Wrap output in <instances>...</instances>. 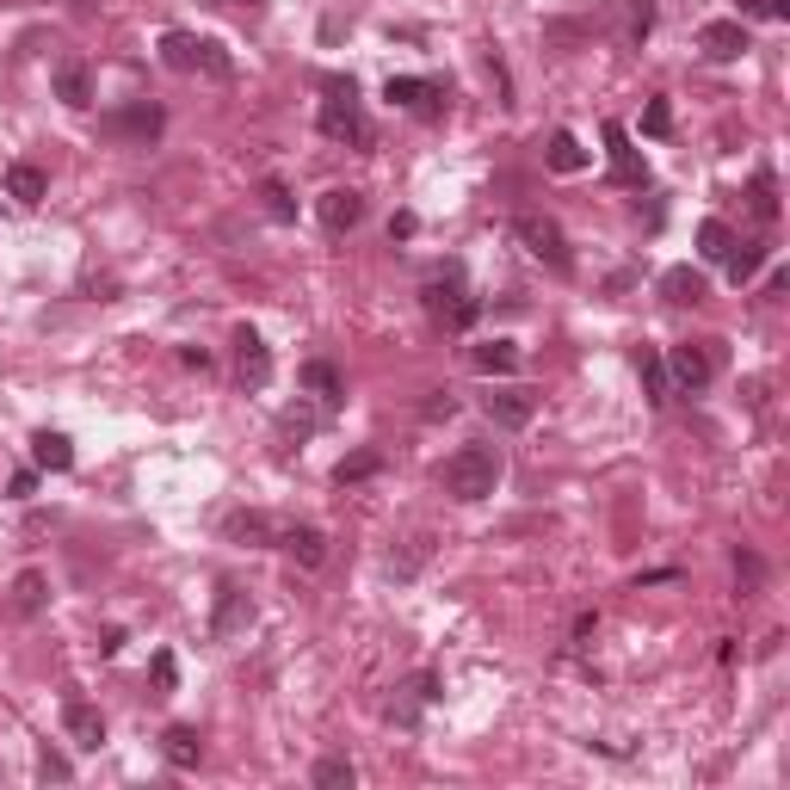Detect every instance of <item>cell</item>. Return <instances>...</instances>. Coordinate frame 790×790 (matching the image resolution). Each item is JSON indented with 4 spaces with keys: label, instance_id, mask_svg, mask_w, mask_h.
Returning a JSON list of instances; mask_svg holds the SVG:
<instances>
[{
    "label": "cell",
    "instance_id": "cell-4",
    "mask_svg": "<svg viewBox=\"0 0 790 790\" xmlns=\"http://www.w3.org/2000/svg\"><path fill=\"white\" fill-rule=\"evenodd\" d=\"M421 303H426V315H432V322H439V328H451V334L476 328V315H482V303H476V297H469V290H463L457 266H444V278H426Z\"/></svg>",
    "mask_w": 790,
    "mask_h": 790
},
{
    "label": "cell",
    "instance_id": "cell-39",
    "mask_svg": "<svg viewBox=\"0 0 790 790\" xmlns=\"http://www.w3.org/2000/svg\"><path fill=\"white\" fill-rule=\"evenodd\" d=\"M174 686H179V661L167 649H154V698H167Z\"/></svg>",
    "mask_w": 790,
    "mask_h": 790
},
{
    "label": "cell",
    "instance_id": "cell-41",
    "mask_svg": "<svg viewBox=\"0 0 790 790\" xmlns=\"http://www.w3.org/2000/svg\"><path fill=\"white\" fill-rule=\"evenodd\" d=\"M735 575H741V587H748V593H753V587H760V580H766V562H760V556H748V550H741V556H735Z\"/></svg>",
    "mask_w": 790,
    "mask_h": 790
},
{
    "label": "cell",
    "instance_id": "cell-24",
    "mask_svg": "<svg viewBox=\"0 0 790 790\" xmlns=\"http://www.w3.org/2000/svg\"><path fill=\"white\" fill-rule=\"evenodd\" d=\"M637 371H642V389H649V402L667 407L674 402V384H667V359L655 347H637Z\"/></svg>",
    "mask_w": 790,
    "mask_h": 790
},
{
    "label": "cell",
    "instance_id": "cell-23",
    "mask_svg": "<svg viewBox=\"0 0 790 790\" xmlns=\"http://www.w3.org/2000/svg\"><path fill=\"white\" fill-rule=\"evenodd\" d=\"M661 297H667L674 309H686V303H704L711 285H704V272H692V266H667L661 272Z\"/></svg>",
    "mask_w": 790,
    "mask_h": 790
},
{
    "label": "cell",
    "instance_id": "cell-37",
    "mask_svg": "<svg viewBox=\"0 0 790 790\" xmlns=\"http://www.w3.org/2000/svg\"><path fill=\"white\" fill-rule=\"evenodd\" d=\"M642 136H674V105L667 99H649L642 105Z\"/></svg>",
    "mask_w": 790,
    "mask_h": 790
},
{
    "label": "cell",
    "instance_id": "cell-12",
    "mask_svg": "<svg viewBox=\"0 0 790 790\" xmlns=\"http://www.w3.org/2000/svg\"><path fill=\"white\" fill-rule=\"evenodd\" d=\"M389 105H402V112H421V117H439L444 112V87L439 80H421V75H389Z\"/></svg>",
    "mask_w": 790,
    "mask_h": 790
},
{
    "label": "cell",
    "instance_id": "cell-42",
    "mask_svg": "<svg viewBox=\"0 0 790 790\" xmlns=\"http://www.w3.org/2000/svg\"><path fill=\"white\" fill-rule=\"evenodd\" d=\"M421 414H426V421H451V414H457V402H451V389H432Z\"/></svg>",
    "mask_w": 790,
    "mask_h": 790
},
{
    "label": "cell",
    "instance_id": "cell-1",
    "mask_svg": "<svg viewBox=\"0 0 790 790\" xmlns=\"http://www.w3.org/2000/svg\"><path fill=\"white\" fill-rule=\"evenodd\" d=\"M439 488L451 494V501H488L494 488H501V451L494 444H463L457 457H444L439 469Z\"/></svg>",
    "mask_w": 790,
    "mask_h": 790
},
{
    "label": "cell",
    "instance_id": "cell-17",
    "mask_svg": "<svg viewBox=\"0 0 790 790\" xmlns=\"http://www.w3.org/2000/svg\"><path fill=\"white\" fill-rule=\"evenodd\" d=\"M698 50L711 62H735L741 50H748V25L741 20H711L704 32H698Z\"/></svg>",
    "mask_w": 790,
    "mask_h": 790
},
{
    "label": "cell",
    "instance_id": "cell-38",
    "mask_svg": "<svg viewBox=\"0 0 790 790\" xmlns=\"http://www.w3.org/2000/svg\"><path fill=\"white\" fill-rule=\"evenodd\" d=\"M38 778H43V785H68V778H75V766H68V753L43 748V753H38Z\"/></svg>",
    "mask_w": 790,
    "mask_h": 790
},
{
    "label": "cell",
    "instance_id": "cell-19",
    "mask_svg": "<svg viewBox=\"0 0 790 790\" xmlns=\"http://www.w3.org/2000/svg\"><path fill=\"white\" fill-rule=\"evenodd\" d=\"M57 99H62V105H75V112L93 105V68H87L80 57H62L57 62Z\"/></svg>",
    "mask_w": 790,
    "mask_h": 790
},
{
    "label": "cell",
    "instance_id": "cell-5",
    "mask_svg": "<svg viewBox=\"0 0 790 790\" xmlns=\"http://www.w3.org/2000/svg\"><path fill=\"white\" fill-rule=\"evenodd\" d=\"M513 235H519V248L531 253V260H543L550 272H575V253H568V235H562L556 216H538V211H519L513 216Z\"/></svg>",
    "mask_w": 790,
    "mask_h": 790
},
{
    "label": "cell",
    "instance_id": "cell-44",
    "mask_svg": "<svg viewBox=\"0 0 790 790\" xmlns=\"http://www.w3.org/2000/svg\"><path fill=\"white\" fill-rule=\"evenodd\" d=\"M32 488H38V476H32V469H20V476L7 482V494H13V501H32Z\"/></svg>",
    "mask_w": 790,
    "mask_h": 790
},
{
    "label": "cell",
    "instance_id": "cell-35",
    "mask_svg": "<svg viewBox=\"0 0 790 790\" xmlns=\"http://www.w3.org/2000/svg\"><path fill=\"white\" fill-rule=\"evenodd\" d=\"M617 13H624V38L642 43L655 32V0H617Z\"/></svg>",
    "mask_w": 790,
    "mask_h": 790
},
{
    "label": "cell",
    "instance_id": "cell-8",
    "mask_svg": "<svg viewBox=\"0 0 790 790\" xmlns=\"http://www.w3.org/2000/svg\"><path fill=\"white\" fill-rule=\"evenodd\" d=\"M248 624H253V599L241 593L235 580H223V587H216V612H211V642H235Z\"/></svg>",
    "mask_w": 790,
    "mask_h": 790
},
{
    "label": "cell",
    "instance_id": "cell-6",
    "mask_svg": "<svg viewBox=\"0 0 790 790\" xmlns=\"http://www.w3.org/2000/svg\"><path fill=\"white\" fill-rule=\"evenodd\" d=\"M711 377H716V340H679L667 352V384H679L686 396H698Z\"/></svg>",
    "mask_w": 790,
    "mask_h": 790
},
{
    "label": "cell",
    "instance_id": "cell-10",
    "mask_svg": "<svg viewBox=\"0 0 790 790\" xmlns=\"http://www.w3.org/2000/svg\"><path fill=\"white\" fill-rule=\"evenodd\" d=\"M605 154H612V179H617V186H630V192L649 186V161L637 154V142H630L624 124H605Z\"/></svg>",
    "mask_w": 790,
    "mask_h": 790
},
{
    "label": "cell",
    "instance_id": "cell-33",
    "mask_svg": "<svg viewBox=\"0 0 790 790\" xmlns=\"http://www.w3.org/2000/svg\"><path fill=\"white\" fill-rule=\"evenodd\" d=\"M723 266H729V278H735V285H748L753 272L766 266V241H735V248H729V260H723Z\"/></svg>",
    "mask_w": 790,
    "mask_h": 790
},
{
    "label": "cell",
    "instance_id": "cell-13",
    "mask_svg": "<svg viewBox=\"0 0 790 790\" xmlns=\"http://www.w3.org/2000/svg\"><path fill=\"white\" fill-rule=\"evenodd\" d=\"M62 729H68V741H75V748L99 753V741H105V716H99L80 692H68V698H62Z\"/></svg>",
    "mask_w": 790,
    "mask_h": 790
},
{
    "label": "cell",
    "instance_id": "cell-43",
    "mask_svg": "<svg viewBox=\"0 0 790 790\" xmlns=\"http://www.w3.org/2000/svg\"><path fill=\"white\" fill-rule=\"evenodd\" d=\"M414 229H421V216H414V211H396V216H389V241H407Z\"/></svg>",
    "mask_w": 790,
    "mask_h": 790
},
{
    "label": "cell",
    "instance_id": "cell-46",
    "mask_svg": "<svg viewBox=\"0 0 790 790\" xmlns=\"http://www.w3.org/2000/svg\"><path fill=\"white\" fill-rule=\"evenodd\" d=\"M741 7H748V13H766V0H741Z\"/></svg>",
    "mask_w": 790,
    "mask_h": 790
},
{
    "label": "cell",
    "instance_id": "cell-15",
    "mask_svg": "<svg viewBox=\"0 0 790 790\" xmlns=\"http://www.w3.org/2000/svg\"><path fill=\"white\" fill-rule=\"evenodd\" d=\"M482 407H488V421L494 426L519 432V426H531V414H538V396H531V389H494Z\"/></svg>",
    "mask_w": 790,
    "mask_h": 790
},
{
    "label": "cell",
    "instance_id": "cell-36",
    "mask_svg": "<svg viewBox=\"0 0 790 790\" xmlns=\"http://www.w3.org/2000/svg\"><path fill=\"white\" fill-rule=\"evenodd\" d=\"M260 204H266L272 223H297V198H290L285 179H266V186H260Z\"/></svg>",
    "mask_w": 790,
    "mask_h": 790
},
{
    "label": "cell",
    "instance_id": "cell-45",
    "mask_svg": "<svg viewBox=\"0 0 790 790\" xmlns=\"http://www.w3.org/2000/svg\"><path fill=\"white\" fill-rule=\"evenodd\" d=\"M179 359H186V365H192V371H211V352H204V347H186V352H179Z\"/></svg>",
    "mask_w": 790,
    "mask_h": 790
},
{
    "label": "cell",
    "instance_id": "cell-22",
    "mask_svg": "<svg viewBox=\"0 0 790 790\" xmlns=\"http://www.w3.org/2000/svg\"><path fill=\"white\" fill-rule=\"evenodd\" d=\"M43 192H50V179H43V167H32V161H13L7 167V198L13 204H25V211H38Z\"/></svg>",
    "mask_w": 790,
    "mask_h": 790
},
{
    "label": "cell",
    "instance_id": "cell-3",
    "mask_svg": "<svg viewBox=\"0 0 790 790\" xmlns=\"http://www.w3.org/2000/svg\"><path fill=\"white\" fill-rule=\"evenodd\" d=\"M161 62L179 75H211V80H235V57L216 38H192V32H167L161 38Z\"/></svg>",
    "mask_w": 790,
    "mask_h": 790
},
{
    "label": "cell",
    "instance_id": "cell-14",
    "mask_svg": "<svg viewBox=\"0 0 790 790\" xmlns=\"http://www.w3.org/2000/svg\"><path fill=\"white\" fill-rule=\"evenodd\" d=\"M439 698V674H414L407 686H396V698H389V723H402V729H414L421 723V711Z\"/></svg>",
    "mask_w": 790,
    "mask_h": 790
},
{
    "label": "cell",
    "instance_id": "cell-32",
    "mask_svg": "<svg viewBox=\"0 0 790 790\" xmlns=\"http://www.w3.org/2000/svg\"><path fill=\"white\" fill-rule=\"evenodd\" d=\"M384 469V451L377 444H365V451H352V457H340L334 463V482L347 488V482H365V476H377Z\"/></svg>",
    "mask_w": 790,
    "mask_h": 790
},
{
    "label": "cell",
    "instance_id": "cell-31",
    "mask_svg": "<svg viewBox=\"0 0 790 790\" xmlns=\"http://www.w3.org/2000/svg\"><path fill=\"white\" fill-rule=\"evenodd\" d=\"M315 426H322V407H285V414H278V439H285V451H297Z\"/></svg>",
    "mask_w": 790,
    "mask_h": 790
},
{
    "label": "cell",
    "instance_id": "cell-21",
    "mask_svg": "<svg viewBox=\"0 0 790 790\" xmlns=\"http://www.w3.org/2000/svg\"><path fill=\"white\" fill-rule=\"evenodd\" d=\"M161 760H167L174 772H192L198 760H204V741H198L192 723H174V729L161 735Z\"/></svg>",
    "mask_w": 790,
    "mask_h": 790
},
{
    "label": "cell",
    "instance_id": "cell-30",
    "mask_svg": "<svg viewBox=\"0 0 790 790\" xmlns=\"http://www.w3.org/2000/svg\"><path fill=\"white\" fill-rule=\"evenodd\" d=\"M543 161H550V174H580V167H587V149H580L568 130H556L550 149H543Z\"/></svg>",
    "mask_w": 790,
    "mask_h": 790
},
{
    "label": "cell",
    "instance_id": "cell-34",
    "mask_svg": "<svg viewBox=\"0 0 790 790\" xmlns=\"http://www.w3.org/2000/svg\"><path fill=\"white\" fill-rule=\"evenodd\" d=\"M748 204H753V216H760V223H778V174H772V167H760V174H753Z\"/></svg>",
    "mask_w": 790,
    "mask_h": 790
},
{
    "label": "cell",
    "instance_id": "cell-18",
    "mask_svg": "<svg viewBox=\"0 0 790 790\" xmlns=\"http://www.w3.org/2000/svg\"><path fill=\"white\" fill-rule=\"evenodd\" d=\"M303 389L315 396V407H322V414H334V407L347 402V377H340L328 359H309V365H303Z\"/></svg>",
    "mask_w": 790,
    "mask_h": 790
},
{
    "label": "cell",
    "instance_id": "cell-40",
    "mask_svg": "<svg viewBox=\"0 0 790 790\" xmlns=\"http://www.w3.org/2000/svg\"><path fill=\"white\" fill-rule=\"evenodd\" d=\"M426 550H432V543H426V538H414V550H407V556H389V575H396V580H407V575H414V568L426 562Z\"/></svg>",
    "mask_w": 790,
    "mask_h": 790
},
{
    "label": "cell",
    "instance_id": "cell-48",
    "mask_svg": "<svg viewBox=\"0 0 790 790\" xmlns=\"http://www.w3.org/2000/svg\"><path fill=\"white\" fill-rule=\"evenodd\" d=\"M235 7H266V0H235Z\"/></svg>",
    "mask_w": 790,
    "mask_h": 790
},
{
    "label": "cell",
    "instance_id": "cell-7",
    "mask_svg": "<svg viewBox=\"0 0 790 790\" xmlns=\"http://www.w3.org/2000/svg\"><path fill=\"white\" fill-rule=\"evenodd\" d=\"M105 130H112L117 142H142V149H149L154 136L167 130V112H161L154 99H130L124 112H112V117H105Z\"/></svg>",
    "mask_w": 790,
    "mask_h": 790
},
{
    "label": "cell",
    "instance_id": "cell-28",
    "mask_svg": "<svg viewBox=\"0 0 790 790\" xmlns=\"http://www.w3.org/2000/svg\"><path fill=\"white\" fill-rule=\"evenodd\" d=\"M729 248H735V229L723 223V216H704V223H698V253H704L711 266H723V260H729Z\"/></svg>",
    "mask_w": 790,
    "mask_h": 790
},
{
    "label": "cell",
    "instance_id": "cell-2",
    "mask_svg": "<svg viewBox=\"0 0 790 790\" xmlns=\"http://www.w3.org/2000/svg\"><path fill=\"white\" fill-rule=\"evenodd\" d=\"M315 124H322V136H328V142L371 149V117H365V105H359V87H352V80H328V99H322Z\"/></svg>",
    "mask_w": 790,
    "mask_h": 790
},
{
    "label": "cell",
    "instance_id": "cell-9",
    "mask_svg": "<svg viewBox=\"0 0 790 790\" xmlns=\"http://www.w3.org/2000/svg\"><path fill=\"white\" fill-rule=\"evenodd\" d=\"M235 377H241V389L272 384V347L260 340V328H235Z\"/></svg>",
    "mask_w": 790,
    "mask_h": 790
},
{
    "label": "cell",
    "instance_id": "cell-11",
    "mask_svg": "<svg viewBox=\"0 0 790 790\" xmlns=\"http://www.w3.org/2000/svg\"><path fill=\"white\" fill-rule=\"evenodd\" d=\"M315 216H322V229H328V235H352L359 223H365V192L334 186V192L315 198Z\"/></svg>",
    "mask_w": 790,
    "mask_h": 790
},
{
    "label": "cell",
    "instance_id": "cell-16",
    "mask_svg": "<svg viewBox=\"0 0 790 790\" xmlns=\"http://www.w3.org/2000/svg\"><path fill=\"white\" fill-rule=\"evenodd\" d=\"M278 550H290L303 568H322L328 562V531L322 525H278Z\"/></svg>",
    "mask_w": 790,
    "mask_h": 790
},
{
    "label": "cell",
    "instance_id": "cell-25",
    "mask_svg": "<svg viewBox=\"0 0 790 790\" xmlns=\"http://www.w3.org/2000/svg\"><path fill=\"white\" fill-rule=\"evenodd\" d=\"M469 365L482 371V377H513V371H519V347H513V340H488V347L469 352Z\"/></svg>",
    "mask_w": 790,
    "mask_h": 790
},
{
    "label": "cell",
    "instance_id": "cell-47",
    "mask_svg": "<svg viewBox=\"0 0 790 790\" xmlns=\"http://www.w3.org/2000/svg\"><path fill=\"white\" fill-rule=\"evenodd\" d=\"M0 7H43V0H0Z\"/></svg>",
    "mask_w": 790,
    "mask_h": 790
},
{
    "label": "cell",
    "instance_id": "cell-29",
    "mask_svg": "<svg viewBox=\"0 0 790 790\" xmlns=\"http://www.w3.org/2000/svg\"><path fill=\"white\" fill-rule=\"evenodd\" d=\"M309 785H315V790H352V785H359V772H352L347 753H328V760H315Z\"/></svg>",
    "mask_w": 790,
    "mask_h": 790
},
{
    "label": "cell",
    "instance_id": "cell-26",
    "mask_svg": "<svg viewBox=\"0 0 790 790\" xmlns=\"http://www.w3.org/2000/svg\"><path fill=\"white\" fill-rule=\"evenodd\" d=\"M32 457H38V469H75V444H68V432H32Z\"/></svg>",
    "mask_w": 790,
    "mask_h": 790
},
{
    "label": "cell",
    "instance_id": "cell-27",
    "mask_svg": "<svg viewBox=\"0 0 790 790\" xmlns=\"http://www.w3.org/2000/svg\"><path fill=\"white\" fill-rule=\"evenodd\" d=\"M43 605H50V580H43L38 568H25V575L13 580V612H20V617H38Z\"/></svg>",
    "mask_w": 790,
    "mask_h": 790
},
{
    "label": "cell",
    "instance_id": "cell-20",
    "mask_svg": "<svg viewBox=\"0 0 790 790\" xmlns=\"http://www.w3.org/2000/svg\"><path fill=\"white\" fill-rule=\"evenodd\" d=\"M223 531L235 543H248V550H278V519H266V513H229Z\"/></svg>",
    "mask_w": 790,
    "mask_h": 790
}]
</instances>
